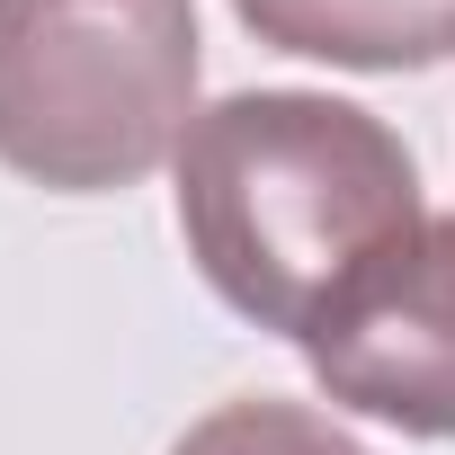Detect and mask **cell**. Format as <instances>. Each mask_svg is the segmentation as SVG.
Listing matches in <instances>:
<instances>
[{"label":"cell","mask_w":455,"mask_h":455,"mask_svg":"<svg viewBox=\"0 0 455 455\" xmlns=\"http://www.w3.org/2000/svg\"><path fill=\"white\" fill-rule=\"evenodd\" d=\"M304 366L357 419L455 437V214H428L304 331Z\"/></svg>","instance_id":"obj_3"},{"label":"cell","mask_w":455,"mask_h":455,"mask_svg":"<svg viewBox=\"0 0 455 455\" xmlns=\"http://www.w3.org/2000/svg\"><path fill=\"white\" fill-rule=\"evenodd\" d=\"M233 19L304 63L339 72H437L455 63V0H233Z\"/></svg>","instance_id":"obj_4"},{"label":"cell","mask_w":455,"mask_h":455,"mask_svg":"<svg viewBox=\"0 0 455 455\" xmlns=\"http://www.w3.org/2000/svg\"><path fill=\"white\" fill-rule=\"evenodd\" d=\"M179 242L214 304L304 348V331L428 223L411 143L331 90H233L170 152Z\"/></svg>","instance_id":"obj_1"},{"label":"cell","mask_w":455,"mask_h":455,"mask_svg":"<svg viewBox=\"0 0 455 455\" xmlns=\"http://www.w3.org/2000/svg\"><path fill=\"white\" fill-rule=\"evenodd\" d=\"M170 455H375V446H357L331 411H304V402L251 393V402L205 411V419H196Z\"/></svg>","instance_id":"obj_5"},{"label":"cell","mask_w":455,"mask_h":455,"mask_svg":"<svg viewBox=\"0 0 455 455\" xmlns=\"http://www.w3.org/2000/svg\"><path fill=\"white\" fill-rule=\"evenodd\" d=\"M196 0H0V170L54 196L152 179L196 125Z\"/></svg>","instance_id":"obj_2"}]
</instances>
